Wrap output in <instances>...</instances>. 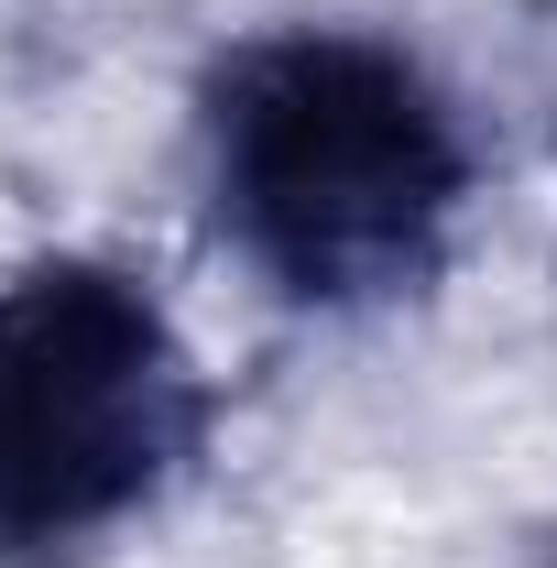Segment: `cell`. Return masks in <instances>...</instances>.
<instances>
[{
    "label": "cell",
    "instance_id": "1",
    "mask_svg": "<svg viewBox=\"0 0 557 568\" xmlns=\"http://www.w3.org/2000/svg\"><path fill=\"white\" fill-rule=\"evenodd\" d=\"M219 241L306 317H372L448 274L470 219L459 99L361 22H284L198 77Z\"/></svg>",
    "mask_w": 557,
    "mask_h": 568
},
{
    "label": "cell",
    "instance_id": "2",
    "mask_svg": "<svg viewBox=\"0 0 557 568\" xmlns=\"http://www.w3.org/2000/svg\"><path fill=\"white\" fill-rule=\"evenodd\" d=\"M209 448V372L164 295L99 252L0 274V558H67L175 493Z\"/></svg>",
    "mask_w": 557,
    "mask_h": 568
}]
</instances>
